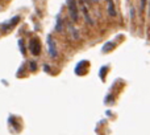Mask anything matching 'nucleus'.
<instances>
[{
    "instance_id": "nucleus-11",
    "label": "nucleus",
    "mask_w": 150,
    "mask_h": 135,
    "mask_svg": "<svg viewBox=\"0 0 150 135\" xmlns=\"http://www.w3.org/2000/svg\"><path fill=\"white\" fill-rule=\"evenodd\" d=\"M18 45H20V50H21V53H23V55H25V49H24L23 40H20V41H18Z\"/></svg>"
},
{
    "instance_id": "nucleus-5",
    "label": "nucleus",
    "mask_w": 150,
    "mask_h": 135,
    "mask_svg": "<svg viewBox=\"0 0 150 135\" xmlns=\"http://www.w3.org/2000/svg\"><path fill=\"white\" fill-rule=\"evenodd\" d=\"M107 3H108V13L111 16H116V9H115L113 0H107Z\"/></svg>"
},
{
    "instance_id": "nucleus-13",
    "label": "nucleus",
    "mask_w": 150,
    "mask_h": 135,
    "mask_svg": "<svg viewBox=\"0 0 150 135\" xmlns=\"http://www.w3.org/2000/svg\"><path fill=\"white\" fill-rule=\"evenodd\" d=\"M92 1H99V0H92Z\"/></svg>"
},
{
    "instance_id": "nucleus-2",
    "label": "nucleus",
    "mask_w": 150,
    "mask_h": 135,
    "mask_svg": "<svg viewBox=\"0 0 150 135\" xmlns=\"http://www.w3.org/2000/svg\"><path fill=\"white\" fill-rule=\"evenodd\" d=\"M29 50L33 56H38L41 53V45H40V41L37 39H32L30 42H29Z\"/></svg>"
},
{
    "instance_id": "nucleus-10",
    "label": "nucleus",
    "mask_w": 150,
    "mask_h": 135,
    "mask_svg": "<svg viewBox=\"0 0 150 135\" xmlns=\"http://www.w3.org/2000/svg\"><path fill=\"white\" fill-rule=\"evenodd\" d=\"M145 7H146V0H141V7H140L141 13H144V11H145Z\"/></svg>"
},
{
    "instance_id": "nucleus-1",
    "label": "nucleus",
    "mask_w": 150,
    "mask_h": 135,
    "mask_svg": "<svg viewBox=\"0 0 150 135\" xmlns=\"http://www.w3.org/2000/svg\"><path fill=\"white\" fill-rule=\"evenodd\" d=\"M67 7L69 12H70V17L73 21H78L79 19V12H78V5L75 0H67Z\"/></svg>"
},
{
    "instance_id": "nucleus-9",
    "label": "nucleus",
    "mask_w": 150,
    "mask_h": 135,
    "mask_svg": "<svg viewBox=\"0 0 150 135\" xmlns=\"http://www.w3.org/2000/svg\"><path fill=\"white\" fill-rule=\"evenodd\" d=\"M112 42H108V44H105L104 45V48H103V52H109L111 49H113V47H112Z\"/></svg>"
},
{
    "instance_id": "nucleus-12",
    "label": "nucleus",
    "mask_w": 150,
    "mask_h": 135,
    "mask_svg": "<svg viewBox=\"0 0 150 135\" xmlns=\"http://www.w3.org/2000/svg\"><path fill=\"white\" fill-rule=\"evenodd\" d=\"M29 66H30V70H33V72L37 69V68H36L37 65H36V62H34V61H33V62H30V64H29Z\"/></svg>"
},
{
    "instance_id": "nucleus-4",
    "label": "nucleus",
    "mask_w": 150,
    "mask_h": 135,
    "mask_svg": "<svg viewBox=\"0 0 150 135\" xmlns=\"http://www.w3.org/2000/svg\"><path fill=\"white\" fill-rule=\"evenodd\" d=\"M47 49H49V56L52 58H55L58 55L57 48H55V41L53 40L52 36H47Z\"/></svg>"
},
{
    "instance_id": "nucleus-8",
    "label": "nucleus",
    "mask_w": 150,
    "mask_h": 135,
    "mask_svg": "<svg viewBox=\"0 0 150 135\" xmlns=\"http://www.w3.org/2000/svg\"><path fill=\"white\" fill-rule=\"evenodd\" d=\"M55 31L57 32H62L63 31V21L61 19L59 15H57V24H55Z\"/></svg>"
},
{
    "instance_id": "nucleus-3",
    "label": "nucleus",
    "mask_w": 150,
    "mask_h": 135,
    "mask_svg": "<svg viewBox=\"0 0 150 135\" xmlns=\"http://www.w3.org/2000/svg\"><path fill=\"white\" fill-rule=\"evenodd\" d=\"M18 21H20V16H15V17H12L11 20H8V21H5V23H3L1 29H3L4 32L9 31V29H12L15 25H17Z\"/></svg>"
},
{
    "instance_id": "nucleus-7",
    "label": "nucleus",
    "mask_w": 150,
    "mask_h": 135,
    "mask_svg": "<svg viewBox=\"0 0 150 135\" xmlns=\"http://www.w3.org/2000/svg\"><path fill=\"white\" fill-rule=\"evenodd\" d=\"M82 11H83V13H84V17H86V20H87V23L92 25V24H93V21H92V19L90 17V13H88V9H87V7H86L84 4L82 5Z\"/></svg>"
},
{
    "instance_id": "nucleus-6",
    "label": "nucleus",
    "mask_w": 150,
    "mask_h": 135,
    "mask_svg": "<svg viewBox=\"0 0 150 135\" xmlns=\"http://www.w3.org/2000/svg\"><path fill=\"white\" fill-rule=\"evenodd\" d=\"M67 28H69V31H70V34L73 39H75V40L79 39V33H78V31L73 27V24H67Z\"/></svg>"
}]
</instances>
